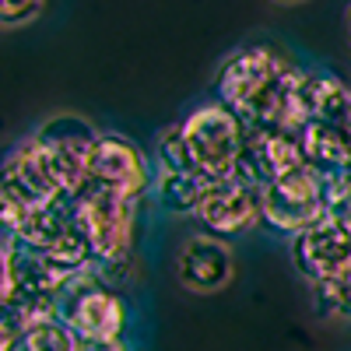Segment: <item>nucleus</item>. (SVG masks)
I'll return each mask as SVG.
<instances>
[{"mask_svg": "<svg viewBox=\"0 0 351 351\" xmlns=\"http://www.w3.org/2000/svg\"><path fill=\"white\" fill-rule=\"evenodd\" d=\"M302 81L306 71L295 67L274 46H239L232 49L215 77V102L232 109L250 130L299 134L302 116Z\"/></svg>", "mask_w": 351, "mask_h": 351, "instance_id": "obj_1", "label": "nucleus"}, {"mask_svg": "<svg viewBox=\"0 0 351 351\" xmlns=\"http://www.w3.org/2000/svg\"><path fill=\"white\" fill-rule=\"evenodd\" d=\"M74 204H77V218H81L88 253H92V267H99L112 281V274L123 271L127 260L134 256L137 200L88 183L81 193H74Z\"/></svg>", "mask_w": 351, "mask_h": 351, "instance_id": "obj_2", "label": "nucleus"}, {"mask_svg": "<svg viewBox=\"0 0 351 351\" xmlns=\"http://www.w3.org/2000/svg\"><path fill=\"white\" fill-rule=\"evenodd\" d=\"M180 130L186 141V155H190L193 172H200L211 183L236 176L243 144H246V123L232 109H225L215 99L200 102L180 120Z\"/></svg>", "mask_w": 351, "mask_h": 351, "instance_id": "obj_3", "label": "nucleus"}, {"mask_svg": "<svg viewBox=\"0 0 351 351\" xmlns=\"http://www.w3.org/2000/svg\"><path fill=\"white\" fill-rule=\"evenodd\" d=\"M56 319L74 337H123L127 330V299L99 267L74 274L56 306Z\"/></svg>", "mask_w": 351, "mask_h": 351, "instance_id": "obj_4", "label": "nucleus"}, {"mask_svg": "<svg viewBox=\"0 0 351 351\" xmlns=\"http://www.w3.org/2000/svg\"><path fill=\"white\" fill-rule=\"evenodd\" d=\"M327 215H330L327 183L306 165L278 176L274 183L260 190V225L278 232V236L295 239Z\"/></svg>", "mask_w": 351, "mask_h": 351, "instance_id": "obj_5", "label": "nucleus"}, {"mask_svg": "<svg viewBox=\"0 0 351 351\" xmlns=\"http://www.w3.org/2000/svg\"><path fill=\"white\" fill-rule=\"evenodd\" d=\"M11 239L46 253L49 260H56L60 267H67L74 274L92 267V253H88L84 232H81L74 193H64V197H56L53 204H46V208H39L32 218L25 221V228L18 232V236H11Z\"/></svg>", "mask_w": 351, "mask_h": 351, "instance_id": "obj_6", "label": "nucleus"}, {"mask_svg": "<svg viewBox=\"0 0 351 351\" xmlns=\"http://www.w3.org/2000/svg\"><path fill=\"white\" fill-rule=\"evenodd\" d=\"M88 183L112 190L120 197L141 200L155 186V169L137 144L127 134L116 130H99L92 155H88Z\"/></svg>", "mask_w": 351, "mask_h": 351, "instance_id": "obj_7", "label": "nucleus"}, {"mask_svg": "<svg viewBox=\"0 0 351 351\" xmlns=\"http://www.w3.org/2000/svg\"><path fill=\"white\" fill-rule=\"evenodd\" d=\"M4 243H8V256H11V291L8 295H14L36 319H53L74 271L60 267L46 253L25 246L18 239H4Z\"/></svg>", "mask_w": 351, "mask_h": 351, "instance_id": "obj_8", "label": "nucleus"}, {"mask_svg": "<svg viewBox=\"0 0 351 351\" xmlns=\"http://www.w3.org/2000/svg\"><path fill=\"white\" fill-rule=\"evenodd\" d=\"M95 137H99V130L74 112L49 116V120L32 134V141L49 158L64 193H81L88 186V155H92Z\"/></svg>", "mask_w": 351, "mask_h": 351, "instance_id": "obj_9", "label": "nucleus"}, {"mask_svg": "<svg viewBox=\"0 0 351 351\" xmlns=\"http://www.w3.org/2000/svg\"><path fill=\"white\" fill-rule=\"evenodd\" d=\"M291 263L313 288L344 274L351 267V228L337 215H327L291 239Z\"/></svg>", "mask_w": 351, "mask_h": 351, "instance_id": "obj_10", "label": "nucleus"}, {"mask_svg": "<svg viewBox=\"0 0 351 351\" xmlns=\"http://www.w3.org/2000/svg\"><path fill=\"white\" fill-rule=\"evenodd\" d=\"M0 190H8L11 197H18L25 208H46L56 197H64V186L56 180V172L49 165V158L43 155V148L25 137L18 148L8 152V158L0 162Z\"/></svg>", "mask_w": 351, "mask_h": 351, "instance_id": "obj_11", "label": "nucleus"}, {"mask_svg": "<svg viewBox=\"0 0 351 351\" xmlns=\"http://www.w3.org/2000/svg\"><path fill=\"white\" fill-rule=\"evenodd\" d=\"M197 221L208 228V236H218V239L243 236V232L260 225V190L236 180V176L218 180L211 183L208 197H204Z\"/></svg>", "mask_w": 351, "mask_h": 351, "instance_id": "obj_12", "label": "nucleus"}, {"mask_svg": "<svg viewBox=\"0 0 351 351\" xmlns=\"http://www.w3.org/2000/svg\"><path fill=\"white\" fill-rule=\"evenodd\" d=\"M306 165L302 148H299V134H281V130H250L246 127V144L236 165V180L263 190L274 183L278 176Z\"/></svg>", "mask_w": 351, "mask_h": 351, "instance_id": "obj_13", "label": "nucleus"}, {"mask_svg": "<svg viewBox=\"0 0 351 351\" xmlns=\"http://www.w3.org/2000/svg\"><path fill=\"white\" fill-rule=\"evenodd\" d=\"M232 271H236L232 246L218 236L197 232V236H190L180 250V281H183V288L197 291V295L221 291L232 281Z\"/></svg>", "mask_w": 351, "mask_h": 351, "instance_id": "obj_14", "label": "nucleus"}, {"mask_svg": "<svg viewBox=\"0 0 351 351\" xmlns=\"http://www.w3.org/2000/svg\"><path fill=\"white\" fill-rule=\"evenodd\" d=\"M211 190V180H204L200 172H183V169H155V186L152 197L162 211L169 215H193L200 211L204 197Z\"/></svg>", "mask_w": 351, "mask_h": 351, "instance_id": "obj_15", "label": "nucleus"}, {"mask_svg": "<svg viewBox=\"0 0 351 351\" xmlns=\"http://www.w3.org/2000/svg\"><path fill=\"white\" fill-rule=\"evenodd\" d=\"M74 344H77V337L53 316V319L32 324L8 351H74Z\"/></svg>", "mask_w": 351, "mask_h": 351, "instance_id": "obj_16", "label": "nucleus"}, {"mask_svg": "<svg viewBox=\"0 0 351 351\" xmlns=\"http://www.w3.org/2000/svg\"><path fill=\"white\" fill-rule=\"evenodd\" d=\"M313 295H316L319 313L337 316V319H351V267L344 274L324 281V285H316Z\"/></svg>", "mask_w": 351, "mask_h": 351, "instance_id": "obj_17", "label": "nucleus"}, {"mask_svg": "<svg viewBox=\"0 0 351 351\" xmlns=\"http://www.w3.org/2000/svg\"><path fill=\"white\" fill-rule=\"evenodd\" d=\"M155 162H158V169H183V172H193L180 123L165 127V130L155 137Z\"/></svg>", "mask_w": 351, "mask_h": 351, "instance_id": "obj_18", "label": "nucleus"}, {"mask_svg": "<svg viewBox=\"0 0 351 351\" xmlns=\"http://www.w3.org/2000/svg\"><path fill=\"white\" fill-rule=\"evenodd\" d=\"M43 14V4H0V28H21Z\"/></svg>", "mask_w": 351, "mask_h": 351, "instance_id": "obj_19", "label": "nucleus"}, {"mask_svg": "<svg viewBox=\"0 0 351 351\" xmlns=\"http://www.w3.org/2000/svg\"><path fill=\"white\" fill-rule=\"evenodd\" d=\"M74 351H134L123 337H77Z\"/></svg>", "mask_w": 351, "mask_h": 351, "instance_id": "obj_20", "label": "nucleus"}, {"mask_svg": "<svg viewBox=\"0 0 351 351\" xmlns=\"http://www.w3.org/2000/svg\"><path fill=\"white\" fill-rule=\"evenodd\" d=\"M11 291V256H8V243L0 239V299Z\"/></svg>", "mask_w": 351, "mask_h": 351, "instance_id": "obj_21", "label": "nucleus"}, {"mask_svg": "<svg viewBox=\"0 0 351 351\" xmlns=\"http://www.w3.org/2000/svg\"><path fill=\"white\" fill-rule=\"evenodd\" d=\"M330 215H337V218H341V221L351 228V186H348V190H344V193L334 200V211H330Z\"/></svg>", "mask_w": 351, "mask_h": 351, "instance_id": "obj_22", "label": "nucleus"}, {"mask_svg": "<svg viewBox=\"0 0 351 351\" xmlns=\"http://www.w3.org/2000/svg\"><path fill=\"white\" fill-rule=\"evenodd\" d=\"M334 130H337V134H341V137H344V141L351 144V106L344 109V116L337 120V127H334Z\"/></svg>", "mask_w": 351, "mask_h": 351, "instance_id": "obj_23", "label": "nucleus"}, {"mask_svg": "<svg viewBox=\"0 0 351 351\" xmlns=\"http://www.w3.org/2000/svg\"><path fill=\"white\" fill-rule=\"evenodd\" d=\"M348 32H351V8H348Z\"/></svg>", "mask_w": 351, "mask_h": 351, "instance_id": "obj_24", "label": "nucleus"}, {"mask_svg": "<svg viewBox=\"0 0 351 351\" xmlns=\"http://www.w3.org/2000/svg\"><path fill=\"white\" fill-rule=\"evenodd\" d=\"M0 351H8V344H4V341H0Z\"/></svg>", "mask_w": 351, "mask_h": 351, "instance_id": "obj_25", "label": "nucleus"}]
</instances>
